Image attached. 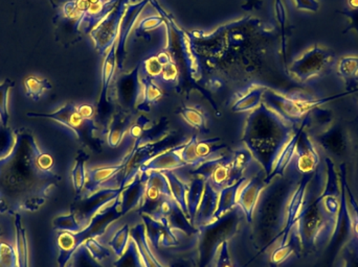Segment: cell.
Returning a JSON list of instances; mask_svg holds the SVG:
<instances>
[{
    "label": "cell",
    "mask_w": 358,
    "mask_h": 267,
    "mask_svg": "<svg viewBox=\"0 0 358 267\" xmlns=\"http://www.w3.org/2000/svg\"><path fill=\"white\" fill-rule=\"evenodd\" d=\"M289 170L266 185L257 204L252 224L254 245L259 254L265 253L279 241L285 226L290 199L303 176L292 164Z\"/></svg>",
    "instance_id": "3"
},
{
    "label": "cell",
    "mask_w": 358,
    "mask_h": 267,
    "mask_svg": "<svg viewBox=\"0 0 358 267\" xmlns=\"http://www.w3.org/2000/svg\"><path fill=\"white\" fill-rule=\"evenodd\" d=\"M298 127L280 117L263 102L248 115L242 141L264 170L266 178L271 176Z\"/></svg>",
    "instance_id": "4"
},
{
    "label": "cell",
    "mask_w": 358,
    "mask_h": 267,
    "mask_svg": "<svg viewBox=\"0 0 358 267\" xmlns=\"http://www.w3.org/2000/svg\"><path fill=\"white\" fill-rule=\"evenodd\" d=\"M308 129L313 128V130H315V134L327 129L334 121L331 111L327 110V109H322L321 107H317V108L311 110L308 113Z\"/></svg>",
    "instance_id": "36"
},
{
    "label": "cell",
    "mask_w": 358,
    "mask_h": 267,
    "mask_svg": "<svg viewBox=\"0 0 358 267\" xmlns=\"http://www.w3.org/2000/svg\"><path fill=\"white\" fill-rule=\"evenodd\" d=\"M334 56V52L328 48L321 45L313 46L290 64L289 73L298 81L305 83L323 75Z\"/></svg>",
    "instance_id": "11"
},
{
    "label": "cell",
    "mask_w": 358,
    "mask_h": 267,
    "mask_svg": "<svg viewBox=\"0 0 358 267\" xmlns=\"http://www.w3.org/2000/svg\"><path fill=\"white\" fill-rule=\"evenodd\" d=\"M206 180L201 176H194L191 183L189 184V190H187V212H189V220L194 226L196 213H197L198 207L201 201L202 195H203L204 186H206ZM195 227V226H194Z\"/></svg>",
    "instance_id": "30"
},
{
    "label": "cell",
    "mask_w": 358,
    "mask_h": 267,
    "mask_svg": "<svg viewBox=\"0 0 358 267\" xmlns=\"http://www.w3.org/2000/svg\"><path fill=\"white\" fill-rule=\"evenodd\" d=\"M54 167V157L40 148L31 130L14 131L12 147L0 157V214L41 209L61 180Z\"/></svg>",
    "instance_id": "1"
},
{
    "label": "cell",
    "mask_w": 358,
    "mask_h": 267,
    "mask_svg": "<svg viewBox=\"0 0 358 267\" xmlns=\"http://www.w3.org/2000/svg\"><path fill=\"white\" fill-rule=\"evenodd\" d=\"M308 125L309 119L307 114L300 123V133L296 142L294 159L292 162L294 169L302 176L313 174L321 164L315 141L309 133Z\"/></svg>",
    "instance_id": "12"
},
{
    "label": "cell",
    "mask_w": 358,
    "mask_h": 267,
    "mask_svg": "<svg viewBox=\"0 0 358 267\" xmlns=\"http://www.w3.org/2000/svg\"><path fill=\"white\" fill-rule=\"evenodd\" d=\"M0 267H18L16 250L0 239Z\"/></svg>",
    "instance_id": "45"
},
{
    "label": "cell",
    "mask_w": 358,
    "mask_h": 267,
    "mask_svg": "<svg viewBox=\"0 0 358 267\" xmlns=\"http://www.w3.org/2000/svg\"><path fill=\"white\" fill-rule=\"evenodd\" d=\"M349 8H358V0H348Z\"/></svg>",
    "instance_id": "56"
},
{
    "label": "cell",
    "mask_w": 358,
    "mask_h": 267,
    "mask_svg": "<svg viewBox=\"0 0 358 267\" xmlns=\"http://www.w3.org/2000/svg\"><path fill=\"white\" fill-rule=\"evenodd\" d=\"M67 267H71V266H67Z\"/></svg>",
    "instance_id": "60"
},
{
    "label": "cell",
    "mask_w": 358,
    "mask_h": 267,
    "mask_svg": "<svg viewBox=\"0 0 358 267\" xmlns=\"http://www.w3.org/2000/svg\"><path fill=\"white\" fill-rule=\"evenodd\" d=\"M351 167V166H350ZM347 181H348L349 186H350L351 191L353 195L357 199L358 203V163L357 162L352 161V167L348 174V167H347Z\"/></svg>",
    "instance_id": "49"
},
{
    "label": "cell",
    "mask_w": 358,
    "mask_h": 267,
    "mask_svg": "<svg viewBox=\"0 0 358 267\" xmlns=\"http://www.w3.org/2000/svg\"><path fill=\"white\" fill-rule=\"evenodd\" d=\"M341 267H358V241L353 237L345 247L340 261Z\"/></svg>",
    "instance_id": "41"
},
{
    "label": "cell",
    "mask_w": 358,
    "mask_h": 267,
    "mask_svg": "<svg viewBox=\"0 0 358 267\" xmlns=\"http://www.w3.org/2000/svg\"><path fill=\"white\" fill-rule=\"evenodd\" d=\"M124 188L125 187L121 185L104 187L86 197H77L71 204L69 211L73 212L80 224L86 228L99 212L113 204L121 195Z\"/></svg>",
    "instance_id": "10"
},
{
    "label": "cell",
    "mask_w": 358,
    "mask_h": 267,
    "mask_svg": "<svg viewBox=\"0 0 358 267\" xmlns=\"http://www.w3.org/2000/svg\"><path fill=\"white\" fill-rule=\"evenodd\" d=\"M172 199L169 182L163 171L149 172L147 182L146 195L144 203L140 208L142 213L152 215L166 199Z\"/></svg>",
    "instance_id": "14"
},
{
    "label": "cell",
    "mask_w": 358,
    "mask_h": 267,
    "mask_svg": "<svg viewBox=\"0 0 358 267\" xmlns=\"http://www.w3.org/2000/svg\"><path fill=\"white\" fill-rule=\"evenodd\" d=\"M153 218H165L174 232H179L185 236L197 234V228L189 222V218L183 213L174 199H166L159 209L152 214Z\"/></svg>",
    "instance_id": "18"
},
{
    "label": "cell",
    "mask_w": 358,
    "mask_h": 267,
    "mask_svg": "<svg viewBox=\"0 0 358 267\" xmlns=\"http://www.w3.org/2000/svg\"><path fill=\"white\" fill-rule=\"evenodd\" d=\"M338 169L341 180H342L345 190H346L347 201H348L351 220H352L353 233H355V236L357 237L358 241V203L355 195H353L352 191H351L348 181H347V163H340Z\"/></svg>",
    "instance_id": "34"
},
{
    "label": "cell",
    "mask_w": 358,
    "mask_h": 267,
    "mask_svg": "<svg viewBox=\"0 0 358 267\" xmlns=\"http://www.w3.org/2000/svg\"><path fill=\"white\" fill-rule=\"evenodd\" d=\"M115 267H145L140 252L134 239L129 241L127 249L113 262Z\"/></svg>",
    "instance_id": "37"
},
{
    "label": "cell",
    "mask_w": 358,
    "mask_h": 267,
    "mask_svg": "<svg viewBox=\"0 0 358 267\" xmlns=\"http://www.w3.org/2000/svg\"><path fill=\"white\" fill-rule=\"evenodd\" d=\"M229 241H224L219 247L218 255L214 267H235L231 254H229Z\"/></svg>",
    "instance_id": "46"
},
{
    "label": "cell",
    "mask_w": 358,
    "mask_h": 267,
    "mask_svg": "<svg viewBox=\"0 0 358 267\" xmlns=\"http://www.w3.org/2000/svg\"><path fill=\"white\" fill-rule=\"evenodd\" d=\"M298 10L306 12L317 13L320 10V2L317 0H294Z\"/></svg>",
    "instance_id": "51"
},
{
    "label": "cell",
    "mask_w": 358,
    "mask_h": 267,
    "mask_svg": "<svg viewBox=\"0 0 358 267\" xmlns=\"http://www.w3.org/2000/svg\"><path fill=\"white\" fill-rule=\"evenodd\" d=\"M52 4V8H61L67 2L73 1V0H48Z\"/></svg>",
    "instance_id": "55"
},
{
    "label": "cell",
    "mask_w": 358,
    "mask_h": 267,
    "mask_svg": "<svg viewBox=\"0 0 358 267\" xmlns=\"http://www.w3.org/2000/svg\"><path fill=\"white\" fill-rule=\"evenodd\" d=\"M128 159H124L120 163L110 166L87 168V181L84 190L77 197H86L96 192L99 189L104 188V185L108 184L113 178H117L120 172H123L127 166Z\"/></svg>",
    "instance_id": "20"
},
{
    "label": "cell",
    "mask_w": 358,
    "mask_h": 267,
    "mask_svg": "<svg viewBox=\"0 0 358 267\" xmlns=\"http://www.w3.org/2000/svg\"><path fill=\"white\" fill-rule=\"evenodd\" d=\"M254 161L248 149H240L231 155H222L204 162L194 169L193 176H199L220 191L245 176V171Z\"/></svg>",
    "instance_id": "6"
},
{
    "label": "cell",
    "mask_w": 358,
    "mask_h": 267,
    "mask_svg": "<svg viewBox=\"0 0 358 267\" xmlns=\"http://www.w3.org/2000/svg\"><path fill=\"white\" fill-rule=\"evenodd\" d=\"M130 241H131V235H130L129 224H125L113 234L109 241L108 245L113 254L119 258L127 249Z\"/></svg>",
    "instance_id": "38"
},
{
    "label": "cell",
    "mask_w": 358,
    "mask_h": 267,
    "mask_svg": "<svg viewBox=\"0 0 358 267\" xmlns=\"http://www.w3.org/2000/svg\"><path fill=\"white\" fill-rule=\"evenodd\" d=\"M357 100H358V92H357Z\"/></svg>",
    "instance_id": "59"
},
{
    "label": "cell",
    "mask_w": 358,
    "mask_h": 267,
    "mask_svg": "<svg viewBox=\"0 0 358 267\" xmlns=\"http://www.w3.org/2000/svg\"><path fill=\"white\" fill-rule=\"evenodd\" d=\"M83 245L96 261L101 262L110 257V251L106 247H104V245L99 243L98 238L87 239Z\"/></svg>",
    "instance_id": "42"
},
{
    "label": "cell",
    "mask_w": 358,
    "mask_h": 267,
    "mask_svg": "<svg viewBox=\"0 0 358 267\" xmlns=\"http://www.w3.org/2000/svg\"><path fill=\"white\" fill-rule=\"evenodd\" d=\"M2 237V230L1 228H0V239H1Z\"/></svg>",
    "instance_id": "57"
},
{
    "label": "cell",
    "mask_w": 358,
    "mask_h": 267,
    "mask_svg": "<svg viewBox=\"0 0 358 267\" xmlns=\"http://www.w3.org/2000/svg\"><path fill=\"white\" fill-rule=\"evenodd\" d=\"M178 67L173 63H168L164 65L163 73H162L161 77L165 82H171L178 77Z\"/></svg>",
    "instance_id": "52"
},
{
    "label": "cell",
    "mask_w": 358,
    "mask_h": 267,
    "mask_svg": "<svg viewBox=\"0 0 358 267\" xmlns=\"http://www.w3.org/2000/svg\"><path fill=\"white\" fill-rule=\"evenodd\" d=\"M219 191L215 187H213L210 183L206 182L204 186L203 195H202L201 201L198 207L197 213H196L194 226H206L214 220L215 213L218 208Z\"/></svg>",
    "instance_id": "24"
},
{
    "label": "cell",
    "mask_w": 358,
    "mask_h": 267,
    "mask_svg": "<svg viewBox=\"0 0 358 267\" xmlns=\"http://www.w3.org/2000/svg\"><path fill=\"white\" fill-rule=\"evenodd\" d=\"M129 119L124 113L117 112L113 116V121L109 125L108 133H107V142L111 147H117L121 143L124 135L129 128Z\"/></svg>",
    "instance_id": "33"
},
{
    "label": "cell",
    "mask_w": 358,
    "mask_h": 267,
    "mask_svg": "<svg viewBox=\"0 0 358 267\" xmlns=\"http://www.w3.org/2000/svg\"><path fill=\"white\" fill-rule=\"evenodd\" d=\"M145 89L144 100L148 102H155L162 96V91L152 79H147Z\"/></svg>",
    "instance_id": "50"
},
{
    "label": "cell",
    "mask_w": 358,
    "mask_h": 267,
    "mask_svg": "<svg viewBox=\"0 0 358 267\" xmlns=\"http://www.w3.org/2000/svg\"><path fill=\"white\" fill-rule=\"evenodd\" d=\"M168 182H169L170 190H171L172 199L176 201L183 213L189 218L187 212V194L189 190V185L180 180L173 171H164Z\"/></svg>",
    "instance_id": "31"
},
{
    "label": "cell",
    "mask_w": 358,
    "mask_h": 267,
    "mask_svg": "<svg viewBox=\"0 0 358 267\" xmlns=\"http://www.w3.org/2000/svg\"><path fill=\"white\" fill-rule=\"evenodd\" d=\"M27 116L29 119H50L55 121L71 130L82 144L90 148L96 147V123L94 121L82 119L78 112V107L71 102L63 105L52 113L29 112L27 113Z\"/></svg>",
    "instance_id": "9"
},
{
    "label": "cell",
    "mask_w": 358,
    "mask_h": 267,
    "mask_svg": "<svg viewBox=\"0 0 358 267\" xmlns=\"http://www.w3.org/2000/svg\"><path fill=\"white\" fill-rule=\"evenodd\" d=\"M313 139L331 159L342 160V163H345L343 159H351L352 139L342 123L334 121L327 129L313 135Z\"/></svg>",
    "instance_id": "13"
},
{
    "label": "cell",
    "mask_w": 358,
    "mask_h": 267,
    "mask_svg": "<svg viewBox=\"0 0 358 267\" xmlns=\"http://www.w3.org/2000/svg\"><path fill=\"white\" fill-rule=\"evenodd\" d=\"M341 203L336 218V227L329 243L323 250V264L322 267H341V256L351 239L355 237L350 210L347 201L346 190L341 180Z\"/></svg>",
    "instance_id": "8"
},
{
    "label": "cell",
    "mask_w": 358,
    "mask_h": 267,
    "mask_svg": "<svg viewBox=\"0 0 358 267\" xmlns=\"http://www.w3.org/2000/svg\"><path fill=\"white\" fill-rule=\"evenodd\" d=\"M14 87L15 82L10 79H6L0 83V123L3 128L8 127V94Z\"/></svg>",
    "instance_id": "40"
},
{
    "label": "cell",
    "mask_w": 358,
    "mask_h": 267,
    "mask_svg": "<svg viewBox=\"0 0 358 267\" xmlns=\"http://www.w3.org/2000/svg\"><path fill=\"white\" fill-rule=\"evenodd\" d=\"M130 235H131V239L136 241V247H138V252H140L145 267H166L155 255V252L152 251L150 241L147 237L146 230H145L143 222L142 224H136L134 228L130 229Z\"/></svg>",
    "instance_id": "25"
},
{
    "label": "cell",
    "mask_w": 358,
    "mask_h": 267,
    "mask_svg": "<svg viewBox=\"0 0 358 267\" xmlns=\"http://www.w3.org/2000/svg\"><path fill=\"white\" fill-rule=\"evenodd\" d=\"M338 75L346 85L347 92L357 91L358 88V56H347L338 64Z\"/></svg>",
    "instance_id": "29"
},
{
    "label": "cell",
    "mask_w": 358,
    "mask_h": 267,
    "mask_svg": "<svg viewBox=\"0 0 358 267\" xmlns=\"http://www.w3.org/2000/svg\"><path fill=\"white\" fill-rule=\"evenodd\" d=\"M242 211L236 207L218 220L197 228V267H214L219 247L238 232Z\"/></svg>",
    "instance_id": "5"
},
{
    "label": "cell",
    "mask_w": 358,
    "mask_h": 267,
    "mask_svg": "<svg viewBox=\"0 0 358 267\" xmlns=\"http://www.w3.org/2000/svg\"><path fill=\"white\" fill-rule=\"evenodd\" d=\"M78 112L81 115L82 119H86V121H94L96 110L94 107L90 106V105H82V106L78 107Z\"/></svg>",
    "instance_id": "53"
},
{
    "label": "cell",
    "mask_w": 358,
    "mask_h": 267,
    "mask_svg": "<svg viewBox=\"0 0 358 267\" xmlns=\"http://www.w3.org/2000/svg\"><path fill=\"white\" fill-rule=\"evenodd\" d=\"M266 87L262 85H252L246 90L245 93L242 94L235 104L231 107V110L235 113L248 112L256 110L263 102V94Z\"/></svg>",
    "instance_id": "28"
},
{
    "label": "cell",
    "mask_w": 358,
    "mask_h": 267,
    "mask_svg": "<svg viewBox=\"0 0 358 267\" xmlns=\"http://www.w3.org/2000/svg\"><path fill=\"white\" fill-rule=\"evenodd\" d=\"M265 178L266 176H265L264 170L262 169L258 174H254L252 178H248V182L240 189L237 207L241 210L248 224H252L257 204H258L263 190L266 187Z\"/></svg>",
    "instance_id": "16"
},
{
    "label": "cell",
    "mask_w": 358,
    "mask_h": 267,
    "mask_svg": "<svg viewBox=\"0 0 358 267\" xmlns=\"http://www.w3.org/2000/svg\"><path fill=\"white\" fill-rule=\"evenodd\" d=\"M182 145L174 147V148L169 149V151H164V153H157L155 157L149 159L146 163L143 164L140 171L164 172L169 171V170L170 171H173L174 169H178V168L185 167L187 164L183 162L182 158H181Z\"/></svg>",
    "instance_id": "22"
},
{
    "label": "cell",
    "mask_w": 358,
    "mask_h": 267,
    "mask_svg": "<svg viewBox=\"0 0 358 267\" xmlns=\"http://www.w3.org/2000/svg\"><path fill=\"white\" fill-rule=\"evenodd\" d=\"M225 148L224 143L220 138L204 139L198 140L197 137L192 143V158H193V167L201 165L204 162L222 157L221 151Z\"/></svg>",
    "instance_id": "23"
},
{
    "label": "cell",
    "mask_w": 358,
    "mask_h": 267,
    "mask_svg": "<svg viewBox=\"0 0 358 267\" xmlns=\"http://www.w3.org/2000/svg\"><path fill=\"white\" fill-rule=\"evenodd\" d=\"M180 115L185 123H189L191 127L195 129L202 130L206 127V119L203 114L196 108H182L180 110Z\"/></svg>",
    "instance_id": "44"
},
{
    "label": "cell",
    "mask_w": 358,
    "mask_h": 267,
    "mask_svg": "<svg viewBox=\"0 0 358 267\" xmlns=\"http://www.w3.org/2000/svg\"><path fill=\"white\" fill-rule=\"evenodd\" d=\"M248 178L246 176H243L237 182L229 185V186H225L224 188L219 191L218 208H217L216 213H215L214 220L222 218L223 215L237 207V199L240 189L248 182Z\"/></svg>",
    "instance_id": "26"
},
{
    "label": "cell",
    "mask_w": 358,
    "mask_h": 267,
    "mask_svg": "<svg viewBox=\"0 0 358 267\" xmlns=\"http://www.w3.org/2000/svg\"><path fill=\"white\" fill-rule=\"evenodd\" d=\"M123 4L113 12L107 14L96 26L92 29L90 36L94 40V45L99 52H105L110 47L115 41V36L119 31V25L121 22L122 10Z\"/></svg>",
    "instance_id": "17"
},
{
    "label": "cell",
    "mask_w": 358,
    "mask_h": 267,
    "mask_svg": "<svg viewBox=\"0 0 358 267\" xmlns=\"http://www.w3.org/2000/svg\"><path fill=\"white\" fill-rule=\"evenodd\" d=\"M142 222L146 230L147 237L155 249H169L179 245L178 235L172 230L169 222L163 216L153 218L149 214L142 213Z\"/></svg>",
    "instance_id": "15"
},
{
    "label": "cell",
    "mask_w": 358,
    "mask_h": 267,
    "mask_svg": "<svg viewBox=\"0 0 358 267\" xmlns=\"http://www.w3.org/2000/svg\"><path fill=\"white\" fill-rule=\"evenodd\" d=\"M52 228L58 232L78 233L83 230V226L80 224L73 212L69 211L64 215L57 216L52 220Z\"/></svg>",
    "instance_id": "39"
},
{
    "label": "cell",
    "mask_w": 358,
    "mask_h": 267,
    "mask_svg": "<svg viewBox=\"0 0 358 267\" xmlns=\"http://www.w3.org/2000/svg\"><path fill=\"white\" fill-rule=\"evenodd\" d=\"M164 65L159 62V58L155 56V58L148 59L145 62V70H146V75L150 77H155V79H159L163 73Z\"/></svg>",
    "instance_id": "47"
},
{
    "label": "cell",
    "mask_w": 358,
    "mask_h": 267,
    "mask_svg": "<svg viewBox=\"0 0 358 267\" xmlns=\"http://www.w3.org/2000/svg\"><path fill=\"white\" fill-rule=\"evenodd\" d=\"M332 98H334L313 100V98H303L294 96H288L281 92L266 88L263 94L262 102L288 123L299 125L311 110L317 107H321Z\"/></svg>",
    "instance_id": "7"
},
{
    "label": "cell",
    "mask_w": 358,
    "mask_h": 267,
    "mask_svg": "<svg viewBox=\"0 0 358 267\" xmlns=\"http://www.w3.org/2000/svg\"><path fill=\"white\" fill-rule=\"evenodd\" d=\"M256 1V0H250V2Z\"/></svg>",
    "instance_id": "58"
},
{
    "label": "cell",
    "mask_w": 358,
    "mask_h": 267,
    "mask_svg": "<svg viewBox=\"0 0 358 267\" xmlns=\"http://www.w3.org/2000/svg\"><path fill=\"white\" fill-rule=\"evenodd\" d=\"M88 155L84 151H80L75 159L73 169H71V182L77 195L81 194L87 181V168L86 162Z\"/></svg>",
    "instance_id": "32"
},
{
    "label": "cell",
    "mask_w": 358,
    "mask_h": 267,
    "mask_svg": "<svg viewBox=\"0 0 358 267\" xmlns=\"http://www.w3.org/2000/svg\"><path fill=\"white\" fill-rule=\"evenodd\" d=\"M169 267H195V264L189 258H178L172 261Z\"/></svg>",
    "instance_id": "54"
},
{
    "label": "cell",
    "mask_w": 358,
    "mask_h": 267,
    "mask_svg": "<svg viewBox=\"0 0 358 267\" xmlns=\"http://www.w3.org/2000/svg\"><path fill=\"white\" fill-rule=\"evenodd\" d=\"M71 267H104L101 266L100 262L96 261L90 252L86 250L84 245L79 247L73 259H71Z\"/></svg>",
    "instance_id": "43"
},
{
    "label": "cell",
    "mask_w": 358,
    "mask_h": 267,
    "mask_svg": "<svg viewBox=\"0 0 358 267\" xmlns=\"http://www.w3.org/2000/svg\"><path fill=\"white\" fill-rule=\"evenodd\" d=\"M148 178L149 172L140 171L136 178L123 189L119 197L122 215H126L132 210L142 207L146 195Z\"/></svg>",
    "instance_id": "19"
},
{
    "label": "cell",
    "mask_w": 358,
    "mask_h": 267,
    "mask_svg": "<svg viewBox=\"0 0 358 267\" xmlns=\"http://www.w3.org/2000/svg\"><path fill=\"white\" fill-rule=\"evenodd\" d=\"M25 96L34 102H38L46 91L52 89V83L46 77L31 75L24 81Z\"/></svg>",
    "instance_id": "35"
},
{
    "label": "cell",
    "mask_w": 358,
    "mask_h": 267,
    "mask_svg": "<svg viewBox=\"0 0 358 267\" xmlns=\"http://www.w3.org/2000/svg\"><path fill=\"white\" fill-rule=\"evenodd\" d=\"M90 238V230L87 227L78 233L60 232L57 237L58 247V267H67L73 259L76 252Z\"/></svg>",
    "instance_id": "21"
},
{
    "label": "cell",
    "mask_w": 358,
    "mask_h": 267,
    "mask_svg": "<svg viewBox=\"0 0 358 267\" xmlns=\"http://www.w3.org/2000/svg\"><path fill=\"white\" fill-rule=\"evenodd\" d=\"M338 13L346 17L348 20V27L345 29L344 33L349 31H355L358 40V8H348V10H338Z\"/></svg>",
    "instance_id": "48"
},
{
    "label": "cell",
    "mask_w": 358,
    "mask_h": 267,
    "mask_svg": "<svg viewBox=\"0 0 358 267\" xmlns=\"http://www.w3.org/2000/svg\"><path fill=\"white\" fill-rule=\"evenodd\" d=\"M13 218H14L15 243H15V250H16L18 267H31L27 229L23 224L20 213L16 214Z\"/></svg>",
    "instance_id": "27"
},
{
    "label": "cell",
    "mask_w": 358,
    "mask_h": 267,
    "mask_svg": "<svg viewBox=\"0 0 358 267\" xmlns=\"http://www.w3.org/2000/svg\"><path fill=\"white\" fill-rule=\"evenodd\" d=\"M307 185L299 214L296 231L302 254L311 255L325 249L336 227L341 203L338 169L331 158L325 155Z\"/></svg>",
    "instance_id": "2"
}]
</instances>
